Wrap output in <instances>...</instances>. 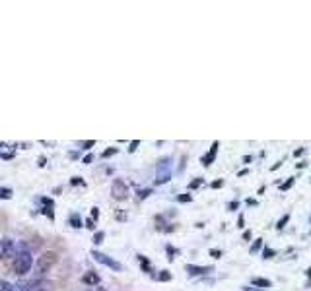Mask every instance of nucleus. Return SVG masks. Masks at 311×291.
Wrapping results in <instances>:
<instances>
[{"instance_id": "obj_13", "label": "nucleus", "mask_w": 311, "mask_h": 291, "mask_svg": "<svg viewBox=\"0 0 311 291\" xmlns=\"http://www.w3.org/2000/svg\"><path fill=\"white\" fill-rule=\"evenodd\" d=\"M25 291H45V288H41L37 282H29L25 284Z\"/></svg>"}, {"instance_id": "obj_10", "label": "nucleus", "mask_w": 311, "mask_h": 291, "mask_svg": "<svg viewBox=\"0 0 311 291\" xmlns=\"http://www.w3.org/2000/svg\"><path fill=\"white\" fill-rule=\"evenodd\" d=\"M43 202V214L49 216V219H55V214H53V200L51 198H41Z\"/></svg>"}, {"instance_id": "obj_25", "label": "nucleus", "mask_w": 311, "mask_h": 291, "mask_svg": "<svg viewBox=\"0 0 311 291\" xmlns=\"http://www.w3.org/2000/svg\"><path fill=\"white\" fill-rule=\"evenodd\" d=\"M152 194V190L150 188H144V190H138V198H146V196H150Z\"/></svg>"}, {"instance_id": "obj_39", "label": "nucleus", "mask_w": 311, "mask_h": 291, "mask_svg": "<svg viewBox=\"0 0 311 291\" xmlns=\"http://www.w3.org/2000/svg\"><path fill=\"white\" fill-rule=\"evenodd\" d=\"M247 204H249V206H255V204H257V200H255V198H247Z\"/></svg>"}, {"instance_id": "obj_18", "label": "nucleus", "mask_w": 311, "mask_h": 291, "mask_svg": "<svg viewBox=\"0 0 311 291\" xmlns=\"http://www.w3.org/2000/svg\"><path fill=\"white\" fill-rule=\"evenodd\" d=\"M0 291H14V286H10L6 280L0 282Z\"/></svg>"}, {"instance_id": "obj_1", "label": "nucleus", "mask_w": 311, "mask_h": 291, "mask_svg": "<svg viewBox=\"0 0 311 291\" xmlns=\"http://www.w3.org/2000/svg\"><path fill=\"white\" fill-rule=\"evenodd\" d=\"M31 266H33V256H31V253L21 245V251L16 255V258H14V272L16 274H19V276H23V274H27L29 270H31Z\"/></svg>"}, {"instance_id": "obj_34", "label": "nucleus", "mask_w": 311, "mask_h": 291, "mask_svg": "<svg viewBox=\"0 0 311 291\" xmlns=\"http://www.w3.org/2000/svg\"><path fill=\"white\" fill-rule=\"evenodd\" d=\"M14 291H25V286H23V284H16V286H14Z\"/></svg>"}, {"instance_id": "obj_6", "label": "nucleus", "mask_w": 311, "mask_h": 291, "mask_svg": "<svg viewBox=\"0 0 311 291\" xmlns=\"http://www.w3.org/2000/svg\"><path fill=\"white\" fill-rule=\"evenodd\" d=\"M0 255H2V258H12V256H16V255H18L16 243H14L12 239L4 237V239L0 241Z\"/></svg>"}, {"instance_id": "obj_42", "label": "nucleus", "mask_w": 311, "mask_h": 291, "mask_svg": "<svg viewBox=\"0 0 311 291\" xmlns=\"http://www.w3.org/2000/svg\"><path fill=\"white\" fill-rule=\"evenodd\" d=\"M237 227H243V216H239V219H237Z\"/></svg>"}, {"instance_id": "obj_17", "label": "nucleus", "mask_w": 311, "mask_h": 291, "mask_svg": "<svg viewBox=\"0 0 311 291\" xmlns=\"http://www.w3.org/2000/svg\"><path fill=\"white\" fill-rule=\"evenodd\" d=\"M136 258H138V262L142 264V268H144L146 272H150V268H148V260H146V256H144V255H138Z\"/></svg>"}, {"instance_id": "obj_20", "label": "nucleus", "mask_w": 311, "mask_h": 291, "mask_svg": "<svg viewBox=\"0 0 311 291\" xmlns=\"http://www.w3.org/2000/svg\"><path fill=\"white\" fill-rule=\"evenodd\" d=\"M103 237H105V233H103V231H97V233L94 235V243H97V245L103 243Z\"/></svg>"}, {"instance_id": "obj_19", "label": "nucleus", "mask_w": 311, "mask_h": 291, "mask_svg": "<svg viewBox=\"0 0 311 291\" xmlns=\"http://www.w3.org/2000/svg\"><path fill=\"white\" fill-rule=\"evenodd\" d=\"M202 182H204L202 179H194V181H191V184H189V188H191V190H194V188H198V186H200Z\"/></svg>"}, {"instance_id": "obj_36", "label": "nucleus", "mask_w": 311, "mask_h": 291, "mask_svg": "<svg viewBox=\"0 0 311 291\" xmlns=\"http://www.w3.org/2000/svg\"><path fill=\"white\" fill-rule=\"evenodd\" d=\"M86 227H88V229H94V227H96V225H94V219H88V221H86Z\"/></svg>"}, {"instance_id": "obj_22", "label": "nucleus", "mask_w": 311, "mask_h": 291, "mask_svg": "<svg viewBox=\"0 0 311 291\" xmlns=\"http://www.w3.org/2000/svg\"><path fill=\"white\" fill-rule=\"evenodd\" d=\"M261 245H263V239H257V241L253 243V247H251V253H257V251L261 249Z\"/></svg>"}, {"instance_id": "obj_33", "label": "nucleus", "mask_w": 311, "mask_h": 291, "mask_svg": "<svg viewBox=\"0 0 311 291\" xmlns=\"http://www.w3.org/2000/svg\"><path fill=\"white\" fill-rule=\"evenodd\" d=\"M210 255H212L214 258H220V256H222V253H220V251H216V249H212V251H210Z\"/></svg>"}, {"instance_id": "obj_2", "label": "nucleus", "mask_w": 311, "mask_h": 291, "mask_svg": "<svg viewBox=\"0 0 311 291\" xmlns=\"http://www.w3.org/2000/svg\"><path fill=\"white\" fill-rule=\"evenodd\" d=\"M171 171H173V161L171 157H163L159 159V163L156 165V184H163L171 179Z\"/></svg>"}, {"instance_id": "obj_21", "label": "nucleus", "mask_w": 311, "mask_h": 291, "mask_svg": "<svg viewBox=\"0 0 311 291\" xmlns=\"http://www.w3.org/2000/svg\"><path fill=\"white\" fill-rule=\"evenodd\" d=\"M292 184H294V179H292V177H290V179H288V181H286V182H284V184H280V190H288V188H290V186H292Z\"/></svg>"}, {"instance_id": "obj_7", "label": "nucleus", "mask_w": 311, "mask_h": 291, "mask_svg": "<svg viewBox=\"0 0 311 291\" xmlns=\"http://www.w3.org/2000/svg\"><path fill=\"white\" fill-rule=\"evenodd\" d=\"M218 147H220V144H218V142H214V144L210 146L208 153H204V155L200 157V161H202V165H204V167H210V165L214 163V159H216V153H218Z\"/></svg>"}, {"instance_id": "obj_28", "label": "nucleus", "mask_w": 311, "mask_h": 291, "mask_svg": "<svg viewBox=\"0 0 311 291\" xmlns=\"http://www.w3.org/2000/svg\"><path fill=\"white\" fill-rule=\"evenodd\" d=\"M177 200H179V202H191V200H193V196H191V194H181Z\"/></svg>"}, {"instance_id": "obj_43", "label": "nucleus", "mask_w": 311, "mask_h": 291, "mask_svg": "<svg viewBox=\"0 0 311 291\" xmlns=\"http://www.w3.org/2000/svg\"><path fill=\"white\" fill-rule=\"evenodd\" d=\"M243 239H247V241H249V239H251V231H245V233H243Z\"/></svg>"}, {"instance_id": "obj_38", "label": "nucleus", "mask_w": 311, "mask_h": 291, "mask_svg": "<svg viewBox=\"0 0 311 291\" xmlns=\"http://www.w3.org/2000/svg\"><path fill=\"white\" fill-rule=\"evenodd\" d=\"M304 151H306V149H304V147H300V149H296V151H294V155H296V157H298V155H302V153H304Z\"/></svg>"}, {"instance_id": "obj_12", "label": "nucleus", "mask_w": 311, "mask_h": 291, "mask_svg": "<svg viewBox=\"0 0 311 291\" xmlns=\"http://www.w3.org/2000/svg\"><path fill=\"white\" fill-rule=\"evenodd\" d=\"M68 223H70L74 229H80V227H82V218H80L78 214H70V218H68Z\"/></svg>"}, {"instance_id": "obj_24", "label": "nucleus", "mask_w": 311, "mask_h": 291, "mask_svg": "<svg viewBox=\"0 0 311 291\" xmlns=\"http://www.w3.org/2000/svg\"><path fill=\"white\" fill-rule=\"evenodd\" d=\"M115 153H117V147H111V149H105L101 153V157H109V155H115Z\"/></svg>"}, {"instance_id": "obj_4", "label": "nucleus", "mask_w": 311, "mask_h": 291, "mask_svg": "<svg viewBox=\"0 0 311 291\" xmlns=\"http://www.w3.org/2000/svg\"><path fill=\"white\" fill-rule=\"evenodd\" d=\"M92 256H94V260H97L99 264L111 268L113 272H121V270H123V264H121V262H117L115 258H111V256H107V255H103V253H99V251H94Z\"/></svg>"}, {"instance_id": "obj_41", "label": "nucleus", "mask_w": 311, "mask_h": 291, "mask_svg": "<svg viewBox=\"0 0 311 291\" xmlns=\"http://www.w3.org/2000/svg\"><path fill=\"white\" fill-rule=\"evenodd\" d=\"M237 206H239L237 202H232V204H230V210H237Z\"/></svg>"}, {"instance_id": "obj_5", "label": "nucleus", "mask_w": 311, "mask_h": 291, "mask_svg": "<svg viewBox=\"0 0 311 291\" xmlns=\"http://www.w3.org/2000/svg\"><path fill=\"white\" fill-rule=\"evenodd\" d=\"M111 196L115 198V200H127L129 198V186H127V182L125 181H121V179H115L113 181V184H111Z\"/></svg>"}, {"instance_id": "obj_37", "label": "nucleus", "mask_w": 311, "mask_h": 291, "mask_svg": "<svg viewBox=\"0 0 311 291\" xmlns=\"http://www.w3.org/2000/svg\"><path fill=\"white\" fill-rule=\"evenodd\" d=\"M70 182H72V184H78V182H80V184H82V179H80V177H74V179H72V181H70Z\"/></svg>"}, {"instance_id": "obj_40", "label": "nucleus", "mask_w": 311, "mask_h": 291, "mask_svg": "<svg viewBox=\"0 0 311 291\" xmlns=\"http://www.w3.org/2000/svg\"><path fill=\"white\" fill-rule=\"evenodd\" d=\"M280 165H282V161H278V163H274V165H272V167H271V169H272V171H276V169H278V167H280Z\"/></svg>"}, {"instance_id": "obj_14", "label": "nucleus", "mask_w": 311, "mask_h": 291, "mask_svg": "<svg viewBox=\"0 0 311 291\" xmlns=\"http://www.w3.org/2000/svg\"><path fill=\"white\" fill-rule=\"evenodd\" d=\"M288 221H290V214H286V216H282V219H278V223H276V229H278V231H280V229H284Z\"/></svg>"}, {"instance_id": "obj_23", "label": "nucleus", "mask_w": 311, "mask_h": 291, "mask_svg": "<svg viewBox=\"0 0 311 291\" xmlns=\"http://www.w3.org/2000/svg\"><path fill=\"white\" fill-rule=\"evenodd\" d=\"M167 255H169L167 258H169V260H173V258H175V255H177V249H173V247H169V245H167Z\"/></svg>"}, {"instance_id": "obj_15", "label": "nucleus", "mask_w": 311, "mask_h": 291, "mask_svg": "<svg viewBox=\"0 0 311 291\" xmlns=\"http://www.w3.org/2000/svg\"><path fill=\"white\" fill-rule=\"evenodd\" d=\"M157 280H159V282H169V280H171V274H169L167 270H161V272L157 274Z\"/></svg>"}, {"instance_id": "obj_35", "label": "nucleus", "mask_w": 311, "mask_h": 291, "mask_svg": "<svg viewBox=\"0 0 311 291\" xmlns=\"http://www.w3.org/2000/svg\"><path fill=\"white\" fill-rule=\"evenodd\" d=\"M222 184H224V181H214V182H212V188H220Z\"/></svg>"}, {"instance_id": "obj_31", "label": "nucleus", "mask_w": 311, "mask_h": 291, "mask_svg": "<svg viewBox=\"0 0 311 291\" xmlns=\"http://www.w3.org/2000/svg\"><path fill=\"white\" fill-rule=\"evenodd\" d=\"M138 144H140L138 140H133V142H131V147H129V151H135V149L138 147Z\"/></svg>"}, {"instance_id": "obj_9", "label": "nucleus", "mask_w": 311, "mask_h": 291, "mask_svg": "<svg viewBox=\"0 0 311 291\" xmlns=\"http://www.w3.org/2000/svg\"><path fill=\"white\" fill-rule=\"evenodd\" d=\"M82 282H84L86 286H92V288H94V286H99V284H101V278H99L96 272H86V274L82 276Z\"/></svg>"}, {"instance_id": "obj_8", "label": "nucleus", "mask_w": 311, "mask_h": 291, "mask_svg": "<svg viewBox=\"0 0 311 291\" xmlns=\"http://www.w3.org/2000/svg\"><path fill=\"white\" fill-rule=\"evenodd\" d=\"M185 270H187L191 276H204V274L214 272V268H212V266H194V264H187V266H185Z\"/></svg>"}, {"instance_id": "obj_3", "label": "nucleus", "mask_w": 311, "mask_h": 291, "mask_svg": "<svg viewBox=\"0 0 311 291\" xmlns=\"http://www.w3.org/2000/svg\"><path fill=\"white\" fill-rule=\"evenodd\" d=\"M55 262H57V255L55 253H45L43 256H39V260H37V264H35V270H37V274L41 276V274H45V272H49L53 266H55Z\"/></svg>"}, {"instance_id": "obj_16", "label": "nucleus", "mask_w": 311, "mask_h": 291, "mask_svg": "<svg viewBox=\"0 0 311 291\" xmlns=\"http://www.w3.org/2000/svg\"><path fill=\"white\" fill-rule=\"evenodd\" d=\"M0 198H4V200L12 198V190H10V188H6V186H2V188H0Z\"/></svg>"}, {"instance_id": "obj_27", "label": "nucleus", "mask_w": 311, "mask_h": 291, "mask_svg": "<svg viewBox=\"0 0 311 291\" xmlns=\"http://www.w3.org/2000/svg\"><path fill=\"white\" fill-rule=\"evenodd\" d=\"M94 144H96V140H86V142H80V146H82L84 149H90V147H92Z\"/></svg>"}, {"instance_id": "obj_32", "label": "nucleus", "mask_w": 311, "mask_h": 291, "mask_svg": "<svg viewBox=\"0 0 311 291\" xmlns=\"http://www.w3.org/2000/svg\"><path fill=\"white\" fill-rule=\"evenodd\" d=\"M92 159H94V155H92V153H88V155H86V157H84L82 161H84V163L88 165V163H92Z\"/></svg>"}, {"instance_id": "obj_29", "label": "nucleus", "mask_w": 311, "mask_h": 291, "mask_svg": "<svg viewBox=\"0 0 311 291\" xmlns=\"http://www.w3.org/2000/svg\"><path fill=\"white\" fill-rule=\"evenodd\" d=\"M241 290H243V291H267V290H261V288H257V286H243Z\"/></svg>"}, {"instance_id": "obj_26", "label": "nucleus", "mask_w": 311, "mask_h": 291, "mask_svg": "<svg viewBox=\"0 0 311 291\" xmlns=\"http://www.w3.org/2000/svg\"><path fill=\"white\" fill-rule=\"evenodd\" d=\"M274 256V251L272 249H265L263 251V258H272Z\"/></svg>"}, {"instance_id": "obj_11", "label": "nucleus", "mask_w": 311, "mask_h": 291, "mask_svg": "<svg viewBox=\"0 0 311 291\" xmlns=\"http://www.w3.org/2000/svg\"><path fill=\"white\" fill-rule=\"evenodd\" d=\"M251 284L253 286H257V288H261V290H267V288H271L272 284H271V280H267V278H253L251 280Z\"/></svg>"}, {"instance_id": "obj_30", "label": "nucleus", "mask_w": 311, "mask_h": 291, "mask_svg": "<svg viewBox=\"0 0 311 291\" xmlns=\"http://www.w3.org/2000/svg\"><path fill=\"white\" fill-rule=\"evenodd\" d=\"M97 218H99V210H97V208H92V219L96 221Z\"/></svg>"}]
</instances>
